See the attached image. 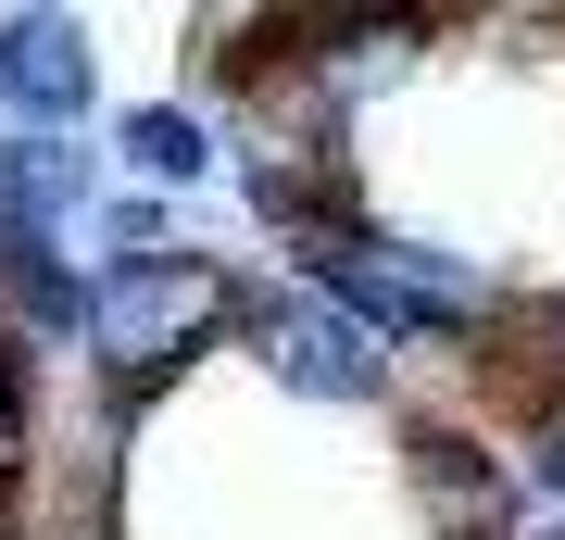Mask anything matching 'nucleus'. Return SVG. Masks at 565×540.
<instances>
[{"mask_svg": "<svg viewBox=\"0 0 565 540\" xmlns=\"http://www.w3.org/2000/svg\"><path fill=\"white\" fill-rule=\"evenodd\" d=\"M541 340H553V364H565V289H553V301H541Z\"/></svg>", "mask_w": 565, "mask_h": 540, "instance_id": "9d476101", "label": "nucleus"}, {"mask_svg": "<svg viewBox=\"0 0 565 540\" xmlns=\"http://www.w3.org/2000/svg\"><path fill=\"white\" fill-rule=\"evenodd\" d=\"M541 540H565V516H553V528H541Z\"/></svg>", "mask_w": 565, "mask_h": 540, "instance_id": "9b49d317", "label": "nucleus"}, {"mask_svg": "<svg viewBox=\"0 0 565 540\" xmlns=\"http://www.w3.org/2000/svg\"><path fill=\"white\" fill-rule=\"evenodd\" d=\"M289 277L302 289H327L352 327H377L390 352H427V340H465L478 352L490 327L515 315L503 289L478 277L465 252H440V240H403V226H315V240H289Z\"/></svg>", "mask_w": 565, "mask_h": 540, "instance_id": "f257e3e1", "label": "nucleus"}, {"mask_svg": "<svg viewBox=\"0 0 565 540\" xmlns=\"http://www.w3.org/2000/svg\"><path fill=\"white\" fill-rule=\"evenodd\" d=\"M403 465H415V502H427V528H440V540H515V516H527L515 453H490L478 427L415 415V427H403Z\"/></svg>", "mask_w": 565, "mask_h": 540, "instance_id": "20e7f679", "label": "nucleus"}, {"mask_svg": "<svg viewBox=\"0 0 565 540\" xmlns=\"http://www.w3.org/2000/svg\"><path fill=\"white\" fill-rule=\"evenodd\" d=\"M427 39H440L427 13H302V63H315V88L340 100V114L377 100V88H403L427 63Z\"/></svg>", "mask_w": 565, "mask_h": 540, "instance_id": "423d86ee", "label": "nucleus"}, {"mask_svg": "<svg viewBox=\"0 0 565 540\" xmlns=\"http://www.w3.org/2000/svg\"><path fill=\"white\" fill-rule=\"evenodd\" d=\"M88 100H102V63H88L76 13H0V114L25 139H76Z\"/></svg>", "mask_w": 565, "mask_h": 540, "instance_id": "39448f33", "label": "nucleus"}, {"mask_svg": "<svg viewBox=\"0 0 565 540\" xmlns=\"http://www.w3.org/2000/svg\"><path fill=\"white\" fill-rule=\"evenodd\" d=\"M239 340H252V364H264L289 402H390V378H403V352H390L377 327H352L340 301H327V289H302V277L252 289Z\"/></svg>", "mask_w": 565, "mask_h": 540, "instance_id": "7ed1b4c3", "label": "nucleus"}, {"mask_svg": "<svg viewBox=\"0 0 565 540\" xmlns=\"http://www.w3.org/2000/svg\"><path fill=\"white\" fill-rule=\"evenodd\" d=\"M88 151L76 139H0V252H63V226L88 214Z\"/></svg>", "mask_w": 565, "mask_h": 540, "instance_id": "0eeeda50", "label": "nucleus"}, {"mask_svg": "<svg viewBox=\"0 0 565 540\" xmlns=\"http://www.w3.org/2000/svg\"><path fill=\"white\" fill-rule=\"evenodd\" d=\"M515 490H527V502H553V516H565V402H553V415H527V427H515Z\"/></svg>", "mask_w": 565, "mask_h": 540, "instance_id": "1a4fd4ad", "label": "nucleus"}, {"mask_svg": "<svg viewBox=\"0 0 565 540\" xmlns=\"http://www.w3.org/2000/svg\"><path fill=\"white\" fill-rule=\"evenodd\" d=\"M114 151H126V177H139L151 201H163V189H202V177H214V126L189 114V100H139V114L114 126Z\"/></svg>", "mask_w": 565, "mask_h": 540, "instance_id": "6e6552de", "label": "nucleus"}, {"mask_svg": "<svg viewBox=\"0 0 565 540\" xmlns=\"http://www.w3.org/2000/svg\"><path fill=\"white\" fill-rule=\"evenodd\" d=\"M239 315H252V277L214 264V252H189V240L139 252V264H102V277H88V364H102L114 402H151L214 340H239Z\"/></svg>", "mask_w": 565, "mask_h": 540, "instance_id": "f03ea898", "label": "nucleus"}]
</instances>
